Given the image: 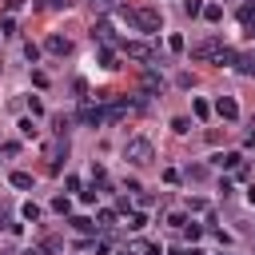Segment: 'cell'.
Segmentation results:
<instances>
[{
	"label": "cell",
	"mask_w": 255,
	"mask_h": 255,
	"mask_svg": "<svg viewBox=\"0 0 255 255\" xmlns=\"http://www.w3.org/2000/svg\"><path fill=\"white\" fill-rule=\"evenodd\" d=\"M183 175H187L191 183H199V179L207 175V167H203V163H187V171H183Z\"/></svg>",
	"instance_id": "cell-11"
},
{
	"label": "cell",
	"mask_w": 255,
	"mask_h": 255,
	"mask_svg": "<svg viewBox=\"0 0 255 255\" xmlns=\"http://www.w3.org/2000/svg\"><path fill=\"white\" fill-rule=\"evenodd\" d=\"M239 20H243V24L251 28V20H255V0H247V4L239 8Z\"/></svg>",
	"instance_id": "cell-17"
},
{
	"label": "cell",
	"mask_w": 255,
	"mask_h": 255,
	"mask_svg": "<svg viewBox=\"0 0 255 255\" xmlns=\"http://www.w3.org/2000/svg\"><path fill=\"white\" fill-rule=\"evenodd\" d=\"M52 211L68 215V211H72V199H68V195H56V199H52Z\"/></svg>",
	"instance_id": "cell-15"
},
{
	"label": "cell",
	"mask_w": 255,
	"mask_h": 255,
	"mask_svg": "<svg viewBox=\"0 0 255 255\" xmlns=\"http://www.w3.org/2000/svg\"><path fill=\"white\" fill-rule=\"evenodd\" d=\"M219 48H223V44L211 36V40H203V44H195V48H191V60H211V56H219Z\"/></svg>",
	"instance_id": "cell-3"
},
{
	"label": "cell",
	"mask_w": 255,
	"mask_h": 255,
	"mask_svg": "<svg viewBox=\"0 0 255 255\" xmlns=\"http://www.w3.org/2000/svg\"><path fill=\"white\" fill-rule=\"evenodd\" d=\"M112 223H116V211H112V207H100V223H96V227L104 231V227H112Z\"/></svg>",
	"instance_id": "cell-16"
},
{
	"label": "cell",
	"mask_w": 255,
	"mask_h": 255,
	"mask_svg": "<svg viewBox=\"0 0 255 255\" xmlns=\"http://www.w3.org/2000/svg\"><path fill=\"white\" fill-rule=\"evenodd\" d=\"M203 16H207V20H211V24H215V20H219V16H223V8H219V4H207V8H203Z\"/></svg>",
	"instance_id": "cell-24"
},
{
	"label": "cell",
	"mask_w": 255,
	"mask_h": 255,
	"mask_svg": "<svg viewBox=\"0 0 255 255\" xmlns=\"http://www.w3.org/2000/svg\"><path fill=\"white\" fill-rule=\"evenodd\" d=\"M28 112H32V116H40V112H44V104H40L36 96H28Z\"/></svg>",
	"instance_id": "cell-28"
},
{
	"label": "cell",
	"mask_w": 255,
	"mask_h": 255,
	"mask_svg": "<svg viewBox=\"0 0 255 255\" xmlns=\"http://www.w3.org/2000/svg\"><path fill=\"white\" fill-rule=\"evenodd\" d=\"M124 159H128L131 167H147V163L155 159V147H151V139H143V135L128 139V143H124Z\"/></svg>",
	"instance_id": "cell-1"
},
{
	"label": "cell",
	"mask_w": 255,
	"mask_h": 255,
	"mask_svg": "<svg viewBox=\"0 0 255 255\" xmlns=\"http://www.w3.org/2000/svg\"><path fill=\"white\" fill-rule=\"evenodd\" d=\"M100 68H108V72H112V68H120V64H116V52H112V48H100Z\"/></svg>",
	"instance_id": "cell-10"
},
{
	"label": "cell",
	"mask_w": 255,
	"mask_h": 255,
	"mask_svg": "<svg viewBox=\"0 0 255 255\" xmlns=\"http://www.w3.org/2000/svg\"><path fill=\"white\" fill-rule=\"evenodd\" d=\"M191 112H195L199 120H207V116H211V108H207V100H195V104H191Z\"/></svg>",
	"instance_id": "cell-23"
},
{
	"label": "cell",
	"mask_w": 255,
	"mask_h": 255,
	"mask_svg": "<svg viewBox=\"0 0 255 255\" xmlns=\"http://www.w3.org/2000/svg\"><path fill=\"white\" fill-rule=\"evenodd\" d=\"M215 112H219V120H239V104L231 96H219L215 100Z\"/></svg>",
	"instance_id": "cell-4"
},
{
	"label": "cell",
	"mask_w": 255,
	"mask_h": 255,
	"mask_svg": "<svg viewBox=\"0 0 255 255\" xmlns=\"http://www.w3.org/2000/svg\"><path fill=\"white\" fill-rule=\"evenodd\" d=\"M171 131H179V135L191 131V120H187V116H175V120H171Z\"/></svg>",
	"instance_id": "cell-19"
},
{
	"label": "cell",
	"mask_w": 255,
	"mask_h": 255,
	"mask_svg": "<svg viewBox=\"0 0 255 255\" xmlns=\"http://www.w3.org/2000/svg\"><path fill=\"white\" fill-rule=\"evenodd\" d=\"M44 48H48L52 56H68V52H72V40H68V36H48Z\"/></svg>",
	"instance_id": "cell-5"
},
{
	"label": "cell",
	"mask_w": 255,
	"mask_h": 255,
	"mask_svg": "<svg viewBox=\"0 0 255 255\" xmlns=\"http://www.w3.org/2000/svg\"><path fill=\"white\" fill-rule=\"evenodd\" d=\"M72 227H76V231H100V227H96L92 219H84V215H76V219H72Z\"/></svg>",
	"instance_id": "cell-20"
},
{
	"label": "cell",
	"mask_w": 255,
	"mask_h": 255,
	"mask_svg": "<svg viewBox=\"0 0 255 255\" xmlns=\"http://www.w3.org/2000/svg\"><path fill=\"white\" fill-rule=\"evenodd\" d=\"M139 88H143L147 96H155V92L163 88V76H159V72H143V80H139Z\"/></svg>",
	"instance_id": "cell-7"
},
{
	"label": "cell",
	"mask_w": 255,
	"mask_h": 255,
	"mask_svg": "<svg viewBox=\"0 0 255 255\" xmlns=\"http://www.w3.org/2000/svg\"><path fill=\"white\" fill-rule=\"evenodd\" d=\"M92 8H96V12H108V8H112V0H92Z\"/></svg>",
	"instance_id": "cell-29"
},
{
	"label": "cell",
	"mask_w": 255,
	"mask_h": 255,
	"mask_svg": "<svg viewBox=\"0 0 255 255\" xmlns=\"http://www.w3.org/2000/svg\"><path fill=\"white\" fill-rule=\"evenodd\" d=\"M0 36H4V32H0Z\"/></svg>",
	"instance_id": "cell-34"
},
{
	"label": "cell",
	"mask_w": 255,
	"mask_h": 255,
	"mask_svg": "<svg viewBox=\"0 0 255 255\" xmlns=\"http://www.w3.org/2000/svg\"><path fill=\"white\" fill-rule=\"evenodd\" d=\"M167 48L171 52H183V36H167Z\"/></svg>",
	"instance_id": "cell-27"
},
{
	"label": "cell",
	"mask_w": 255,
	"mask_h": 255,
	"mask_svg": "<svg viewBox=\"0 0 255 255\" xmlns=\"http://www.w3.org/2000/svg\"><path fill=\"white\" fill-rule=\"evenodd\" d=\"M179 231H183V235H187V239H199V231H203V227H199V223H183V227H179Z\"/></svg>",
	"instance_id": "cell-25"
},
{
	"label": "cell",
	"mask_w": 255,
	"mask_h": 255,
	"mask_svg": "<svg viewBox=\"0 0 255 255\" xmlns=\"http://www.w3.org/2000/svg\"><path fill=\"white\" fill-rule=\"evenodd\" d=\"M128 227H131V231H143V227H147V215H143V211H131V215H128Z\"/></svg>",
	"instance_id": "cell-13"
},
{
	"label": "cell",
	"mask_w": 255,
	"mask_h": 255,
	"mask_svg": "<svg viewBox=\"0 0 255 255\" xmlns=\"http://www.w3.org/2000/svg\"><path fill=\"white\" fill-rule=\"evenodd\" d=\"M20 135H24V139H36V135H40V131H36V124H32L28 116L20 120Z\"/></svg>",
	"instance_id": "cell-14"
},
{
	"label": "cell",
	"mask_w": 255,
	"mask_h": 255,
	"mask_svg": "<svg viewBox=\"0 0 255 255\" xmlns=\"http://www.w3.org/2000/svg\"><path fill=\"white\" fill-rule=\"evenodd\" d=\"M187 255H203V251H199V247H191V251H187Z\"/></svg>",
	"instance_id": "cell-32"
},
{
	"label": "cell",
	"mask_w": 255,
	"mask_h": 255,
	"mask_svg": "<svg viewBox=\"0 0 255 255\" xmlns=\"http://www.w3.org/2000/svg\"><path fill=\"white\" fill-rule=\"evenodd\" d=\"M72 0H48V8H68Z\"/></svg>",
	"instance_id": "cell-30"
},
{
	"label": "cell",
	"mask_w": 255,
	"mask_h": 255,
	"mask_svg": "<svg viewBox=\"0 0 255 255\" xmlns=\"http://www.w3.org/2000/svg\"><path fill=\"white\" fill-rule=\"evenodd\" d=\"M124 52H128L131 60H147V56H151V48H147L143 40H128V44H124Z\"/></svg>",
	"instance_id": "cell-6"
},
{
	"label": "cell",
	"mask_w": 255,
	"mask_h": 255,
	"mask_svg": "<svg viewBox=\"0 0 255 255\" xmlns=\"http://www.w3.org/2000/svg\"><path fill=\"white\" fill-rule=\"evenodd\" d=\"M24 219H32V223H36V219H40V207H36V203H24Z\"/></svg>",
	"instance_id": "cell-26"
},
{
	"label": "cell",
	"mask_w": 255,
	"mask_h": 255,
	"mask_svg": "<svg viewBox=\"0 0 255 255\" xmlns=\"http://www.w3.org/2000/svg\"><path fill=\"white\" fill-rule=\"evenodd\" d=\"M239 163H243V155H239V151H219V155H215V167H227V171H235Z\"/></svg>",
	"instance_id": "cell-8"
},
{
	"label": "cell",
	"mask_w": 255,
	"mask_h": 255,
	"mask_svg": "<svg viewBox=\"0 0 255 255\" xmlns=\"http://www.w3.org/2000/svg\"><path fill=\"white\" fill-rule=\"evenodd\" d=\"M24 255H40V251H24Z\"/></svg>",
	"instance_id": "cell-33"
},
{
	"label": "cell",
	"mask_w": 255,
	"mask_h": 255,
	"mask_svg": "<svg viewBox=\"0 0 255 255\" xmlns=\"http://www.w3.org/2000/svg\"><path fill=\"white\" fill-rule=\"evenodd\" d=\"M92 40L108 44V40H112V24H108V20H96V28H92Z\"/></svg>",
	"instance_id": "cell-9"
},
{
	"label": "cell",
	"mask_w": 255,
	"mask_h": 255,
	"mask_svg": "<svg viewBox=\"0 0 255 255\" xmlns=\"http://www.w3.org/2000/svg\"><path fill=\"white\" fill-rule=\"evenodd\" d=\"M40 251H48V255H56V251H64V243H60V239H56V235H48V239H44V247H40Z\"/></svg>",
	"instance_id": "cell-21"
},
{
	"label": "cell",
	"mask_w": 255,
	"mask_h": 255,
	"mask_svg": "<svg viewBox=\"0 0 255 255\" xmlns=\"http://www.w3.org/2000/svg\"><path fill=\"white\" fill-rule=\"evenodd\" d=\"M183 12H187V16H203V4H199V0H183Z\"/></svg>",
	"instance_id": "cell-22"
},
{
	"label": "cell",
	"mask_w": 255,
	"mask_h": 255,
	"mask_svg": "<svg viewBox=\"0 0 255 255\" xmlns=\"http://www.w3.org/2000/svg\"><path fill=\"white\" fill-rule=\"evenodd\" d=\"M247 199H251V203H255V183H251V187H247Z\"/></svg>",
	"instance_id": "cell-31"
},
{
	"label": "cell",
	"mask_w": 255,
	"mask_h": 255,
	"mask_svg": "<svg viewBox=\"0 0 255 255\" xmlns=\"http://www.w3.org/2000/svg\"><path fill=\"white\" fill-rule=\"evenodd\" d=\"M12 187L28 191V187H32V175H28V171H12Z\"/></svg>",
	"instance_id": "cell-12"
},
{
	"label": "cell",
	"mask_w": 255,
	"mask_h": 255,
	"mask_svg": "<svg viewBox=\"0 0 255 255\" xmlns=\"http://www.w3.org/2000/svg\"><path fill=\"white\" fill-rule=\"evenodd\" d=\"M135 28L139 32H159V12L155 8H135Z\"/></svg>",
	"instance_id": "cell-2"
},
{
	"label": "cell",
	"mask_w": 255,
	"mask_h": 255,
	"mask_svg": "<svg viewBox=\"0 0 255 255\" xmlns=\"http://www.w3.org/2000/svg\"><path fill=\"white\" fill-rule=\"evenodd\" d=\"M215 60H219V64H235V60H239V52H235V48H219V56H215Z\"/></svg>",
	"instance_id": "cell-18"
}]
</instances>
